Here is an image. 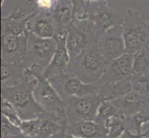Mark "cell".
<instances>
[{"label":"cell","mask_w":149,"mask_h":138,"mask_svg":"<svg viewBox=\"0 0 149 138\" xmlns=\"http://www.w3.org/2000/svg\"><path fill=\"white\" fill-rule=\"evenodd\" d=\"M36 83L37 76L29 68H25L23 79L19 83L1 87V99L10 102L23 121L39 118L45 112L33 96Z\"/></svg>","instance_id":"cell-1"},{"label":"cell","mask_w":149,"mask_h":138,"mask_svg":"<svg viewBox=\"0 0 149 138\" xmlns=\"http://www.w3.org/2000/svg\"><path fill=\"white\" fill-rule=\"evenodd\" d=\"M110 62L101 54L95 44L78 58L70 61L69 72L87 84H95L105 74Z\"/></svg>","instance_id":"cell-2"},{"label":"cell","mask_w":149,"mask_h":138,"mask_svg":"<svg viewBox=\"0 0 149 138\" xmlns=\"http://www.w3.org/2000/svg\"><path fill=\"white\" fill-rule=\"evenodd\" d=\"M126 53L134 54L149 43V22L134 9H127L121 22Z\"/></svg>","instance_id":"cell-3"},{"label":"cell","mask_w":149,"mask_h":138,"mask_svg":"<svg viewBox=\"0 0 149 138\" xmlns=\"http://www.w3.org/2000/svg\"><path fill=\"white\" fill-rule=\"evenodd\" d=\"M97 33L91 19H75L67 34V48L70 61L75 60L96 44Z\"/></svg>","instance_id":"cell-4"},{"label":"cell","mask_w":149,"mask_h":138,"mask_svg":"<svg viewBox=\"0 0 149 138\" xmlns=\"http://www.w3.org/2000/svg\"><path fill=\"white\" fill-rule=\"evenodd\" d=\"M33 96L42 109L56 117L66 129L68 124L66 101L59 96L44 74L37 76V83L33 89Z\"/></svg>","instance_id":"cell-5"},{"label":"cell","mask_w":149,"mask_h":138,"mask_svg":"<svg viewBox=\"0 0 149 138\" xmlns=\"http://www.w3.org/2000/svg\"><path fill=\"white\" fill-rule=\"evenodd\" d=\"M56 49L55 38H41L28 32L26 54L22 63L25 67L36 65L45 70L53 59Z\"/></svg>","instance_id":"cell-6"},{"label":"cell","mask_w":149,"mask_h":138,"mask_svg":"<svg viewBox=\"0 0 149 138\" xmlns=\"http://www.w3.org/2000/svg\"><path fill=\"white\" fill-rule=\"evenodd\" d=\"M104 100L98 93L74 97L65 100L68 124L80 121H94L99 106Z\"/></svg>","instance_id":"cell-7"},{"label":"cell","mask_w":149,"mask_h":138,"mask_svg":"<svg viewBox=\"0 0 149 138\" xmlns=\"http://www.w3.org/2000/svg\"><path fill=\"white\" fill-rule=\"evenodd\" d=\"M54 89L64 100L74 97H83L89 94L98 93L97 84H87L78 76L66 72L48 78Z\"/></svg>","instance_id":"cell-8"},{"label":"cell","mask_w":149,"mask_h":138,"mask_svg":"<svg viewBox=\"0 0 149 138\" xmlns=\"http://www.w3.org/2000/svg\"><path fill=\"white\" fill-rule=\"evenodd\" d=\"M96 45L104 57L110 63L126 54L121 24L109 29L97 37Z\"/></svg>","instance_id":"cell-9"},{"label":"cell","mask_w":149,"mask_h":138,"mask_svg":"<svg viewBox=\"0 0 149 138\" xmlns=\"http://www.w3.org/2000/svg\"><path fill=\"white\" fill-rule=\"evenodd\" d=\"M88 19L94 22L97 37H99L109 29L121 24L123 16L109 6L107 0H101L93 11L88 13Z\"/></svg>","instance_id":"cell-10"},{"label":"cell","mask_w":149,"mask_h":138,"mask_svg":"<svg viewBox=\"0 0 149 138\" xmlns=\"http://www.w3.org/2000/svg\"><path fill=\"white\" fill-rule=\"evenodd\" d=\"M27 34H2L1 61L8 63L22 62L27 48Z\"/></svg>","instance_id":"cell-11"},{"label":"cell","mask_w":149,"mask_h":138,"mask_svg":"<svg viewBox=\"0 0 149 138\" xmlns=\"http://www.w3.org/2000/svg\"><path fill=\"white\" fill-rule=\"evenodd\" d=\"M67 34L68 33H60L55 37L56 41V49L52 61L45 70L44 75L47 78H50L69 71L70 56L67 48Z\"/></svg>","instance_id":"cell-12"},{"label":"cell","mask_w":149,"mask_h":138,"mask_svg":"<svg viewBox=\"0 0 149 138\" xmlns=\"http://www.w3.org/2000/svg\"><path fill=\"white\" fill-rule=\"evenodd\" d=\"M27 30L41 38H55L58 35V29L50 12L38 10L30 19Z\"/></svg>","instance_id":"cell-13"},{"label":"cell","mask_w":149,"mask_h":138,"mask_svg":"<svg viewBox=\"0 0 149 138\" xmlns=\"http://www.w3.org/2000/svg\"><path fill=\"white\" fill-rule=\"evenodd\" d=\"M111 101L125 118L149 110V100L133 90Z\"/></svg>","instance_id":"cell-14"},{"label":"cell","mask_w":149,"mask_h":138,"mask_svg":"<svg viewBox=\"0 0 149 138\" xmlns=\"http://www.w3.org/2000/svg\"><path fill=\"white\" fill-rule=\"evenodd\" d=\"M133 57H134V54L126 53L120 58L111 62L99 81L100 82H107V81L132 78Z\"/></svg>","instance_id":"cell-15"},{"label":"cell","mask_w":149,"mask_h":138,"mask_svg":"<svg viewBox=\"0 0 149 138\" xmlns=\"http://www.w3.org/2000/svg\"><path fill=\"white\" fill-rule=\"evenodd\" d=\"M68 135L83 138H106L107 126L96 121H80L67 125Z\"/></svg>","instance_id":"cell-16"},{"label":"cell","mask_w":149,"mask_h":138,"mask_svg":"<svg viewBox=\"0 0 149 138\" xmlns=\"http://www.w3.org/2000/svg\"><path fill=\"white\" fill-rule=\"evenodd\" d=\"M58 29V34L68 33L73 23V7L70 0H58L50 11Z\"/></svg>","instance_id":"cell-17"},{"label":"cell","mask_w":149,"mask_h":138,"mask_svg":"<svg viewBox=\"0 0 149 138\" xmlns=\"http://www.w3.org/2000/svg\"><path fill=\"white\" fill-rule=\"evenodd\" d=\"M39 136L42 138H49L58 133L65 130V127L61 122L54 117L45 111L40 117Z\"/></svg>","instance_id":"cell-18"},{"label":"cell","mask_w":149,"mask_h":138,"mask_svg":"<svg viewBox=\"0 0 149 138\" xmlns=\"http://www.w3.org/2000/svg\"><path fill=\"white\" fill-rule=\"evenodd\" d=\"M149 122V110L141 111L131 117L126 118V129L131 134L141 136L147 137L146 132L143 131V125Z\"/></svg>","instance_id":"cell-19"},{"label":"cell","mask_w":149,"mask_h":138,"mask_svg":"<svg viewBox=\"0 0 149 138\" xmlns=\"http://www.w3.org/2000/svg\"><path fill=\"white\" fill-rule=\"evenodd\" d=\"M30 20V19H29ZM29 20H22L11 19L8 16L2 17L1 19V33H8L14 35L27 34V24Z\"/></svg>","instance_id":"cell-20"},{"label":"cell","mask_w":149,"mask_h":138,"mask_svg":"<svg viewBox=\"0 0 149 138\" xmlns=\"http://www.w3.org/2000/svg\"><path fill=\"white\" fill-rule=\"evenodd\" d=\"M149 73V45H146L134 54L132 76H142Z\"/></svg>","instance_id":"cell-21"},{"label":"cell","mask_w":149,"mask_h":138,"mask_svg":"<svg viewBox=\"0 0 149 138\" xmlns=\"http://www.w3.org/2000/svg\"><path fill=\"white\" fill-rule=\"evenodd\" d=\"M106 126V138H120L126 129V118L121 113H119L107 121Z\"/></svg>","instance_id":"cell-22"},{"label":"cell","mask_w":149,"mask_h":138,"mask_svg":"<svg viewBox=\"0 0 149 138\" xmlns=\"http://www.w3.org/2000/svg\"><path fill=\"white\" fill-rule=\"evenodd\" d=\"M119 113H120V112L116 108V106L112 103L111 100H104L99 106L95 121L106 125L107 121Z\"/></svg>","instance_id":"cell-23"},{"label":"cell","mask_w":149,"mask_h":138,"mask_svg":"<svg viewBox=\"0 0 149 138\" xmlns=\"http://www.w3.org/2000/svg\"><path fill=\"white\" fill-rule=\"evenodd\" d=\"M132 90L149 100V73L142 76H132Z\"/></svg>","instance_id":"cell-24"},{"label":"cell","mask_w":149,"mask_h":138,"mask_svg":"<svg viewBox=\"0 0 149 138\" xmlns=\"http://www.w3.org/2000/svg\"><path fill=\"white\" fill-rule=\"evenodd\" d=\"M1 111H2V115L3 116H5L10 122H12L14 125H16L17 127H19V126H20V124H22V120L19 117L16 109L14 108L13 105L10 103V102L2 99Z\"/></svg>","instance_id":"cell-25"},{"label":"cell","mask_w":149,"mask_h":138,"mask_svg":"<svg viewBox=\"0 0 149 138\" xmlns=\"http://www.w3.org/2000/svg\"><path fill=\"white\" fill-rule=\"evenodd\" d=\"M22 134L28 136H35L39 135L40 129V118H35L32 120H22L19 126Z\"/></svg>","instance_id":"cell-26"},{"label":"cell","mask_w":149,"mask_h":138,"mask_svg":"<svg viewBox=\"0 0 149 138\" xmlns=\"http://www.w3.org/2000/svg\"><path fill=\"white\" fill-rule=\"evenodd\" d=\"M73 7V15L75 19H83L88 18V6L85 0H70ZM73 20V21H74Z\"/></svg>","instance_id":"cell-27"},{"label":"cell","mask_w":149,"mask_h":138,"mask_svg":"<svg viewBox=\"0 0 149 138\" xmlns=\"http://www.w3.org/2000/svg\"><path fill=\"white\" fill-rule=\"evenodd\" d=\"M1 136H16L22 135V131L19 127L14 125L3 115L1 119Z\"/></svg>","instance_id":"cell-28"},{"label":"cell","mask_w":149,"mask_h":138,"mask_svg":"<svg viewBox=\"0 0 149 138\" xmlns=\"http://www.w3.org/2000/svg\"><path fill=\"white\" fill-rule=\"evenodd\" d=\"M49 138H68V134H67L65 130H63V131L58 133V134L54 135L53 136H51Z\"/></svg>","instance_id":"cell-29"},{"label":"cell","mask_w":149,"mask_h":138,"mask_svg":"<svg viewBox=\"0 0 149 138\" xmlns=\"http://www.w3.org/2000/svg\"><path fill=\"white\" fill-rule=\"evenodd\" d=\"M19 138H42L40 137L39 135H35V136H28V135H19Z\"/></svg>","instance_id":"cell-30"},{"label":"cell","mask_w":149,"mask_h":138,"mask_svg":"<svg viewBox=\"0 0 149 138\" xmlns=\"http://www.w3.org/2000/svg\"><path fill=\"white\" fill-rule=\"evenodd\" d=\"M85 1L87 2V4H90V3H95V2H99L101 1V0H85Z\"/></svg>","instance_id":"cell-31"},{"label":"cell","mask_w":149,"mask_h":138,"mask_svg":"<svg viewBox=\"0 0 149 138\" xmlns=\"http://www.w3.org/2000/svg\"><path fill=\"white\" fill-rule=\"evenodd\" d=\"M19 135H16V136H2L1 138H19Z\"/></svg>","instance_id":"cell-32"},{"label":"cell","mask_w":149,"mask_h":138,"mask_svg":"<svg viewBox=\"0 0 149 138\" xmlns=\"http://www.w3.org/2000/svg\"><path fill=\"white\" fill-rule=\"evenodd\" d=\"M68 138H83V137H79V136H74L71 135H68Z\"/></svg>","instance_id":"cell-33"},{"label":"cell","mask_w":149,"mask_h":138,"mask_svg":"<svg viewBox=\"0 0 149 138\" xmlns=\"http://www.w3.org/2000/svg\"><path fill=\"white\" fill-rule=\"evenodd\" d=\"M4 4H5V0H1V7L4 6Z\"/></svg>","instance_id":"cell-34"},{"label":"cell","mask_w":149,"mask_h":138,"mask_svg":"<svg viewBox=\"0 0 149 138\" xmlns=\"http://www.w3.org/2000/svg\"><path fill=\"white\" fill-rule=\"evenodd\" d=\"M146 134L147 137H149V129H148L147 131H146Z\"/></svg>","instance_id":"cell-35"},{"label":"cell","mask_w":149,"mask_h":138,"mask_svg":"<svg viewBox=\"0 0 149 138\" xmlns=\"http://www.w3.org/2000/svg\"><path fill=\"white\" fill-rule=\"evenodd\" d=\"M142 138H149V137H142Z\"/></svg>","instance_id":"cell-36"},{"label":"cell","mask_w":149,"mask_h":138,"mask_svg":"<svg viewBox=\"0 0 149 138\" xmlns=\"http://www.w3.org/2000/svg\"><path fill=\"white\" fill-rule=\"evenodd\" d=\"M148 45H149V43H148Z\"/></svg>","instance_id":"cell-37"}]
</instances>
